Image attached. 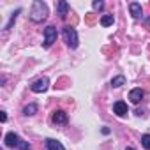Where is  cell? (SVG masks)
Returning a JSON list of instances; mask_svg holds the SVG:
<instances>
[{
  "label": "cell",
  "instance_id": "cell-14",
  "mask_svg": "<svg viewBox=\"0 0 150 150\" xmlns=\"http://www.w3.org/2000/svg\"><path fill=\"white\" fill-rule=\"evenodd\" d=\"M20 13H21V9H16V11L13 13V16H11V20H9V23L6 25V30H9V28L13 27V23L16 21V18H18V14H20Z\"/></svg>",
  "mask_w": 150,
  "mask_h": 150
},
{
  "label": "cell",
  "instance_id": "cell-8",
  "mask_svg": "<svg viewBox=\"0 0 150 150\" xmlns=\"http://www.w3.org/2000/svg\"><path fill=\"white\" fill-rule=\"evenodd\" d=\"M18 143H20L18 134H14V132H7L6 134V145L7 146H18Z\"/></svg>",
  "mask_w": 150,
  "mask_h": 150
},
{
  "label": "cell",
  "instance_id": "cell-2",
  "mask_svg": "<svg viewBox=\"0 0 150 150\" xmlns=\"http://www.w3.org/2000/svg\"><path fill=\"white\" fill-rule=\"evenodd\" d=\"M62 34H64V39H65V42H67L69 48H72V50H74V48H78V42H80V41H78V32L74 30L72 27H69V25L64 27Z\"/></svg>",
  "mask_w": 150,
  "mask_h": 150
},
{
  "label": "cell",
  "instance_id": "cell-18",
  "mask_svg": "<svg viewBox=\"0 0 150 150\" xmlns=\"http://www.w3.org/2000/svg\"><path fill=\"white\" fill-rule=\"evenodd\" d=\"M104 7V2H101V0H99V2H94V9L96 11H101Z\"/></svg>",
  "mask_w": 150,
  "mask_h": 150
},
{
  "label": "cell",
  "instance_id": "cell-17",
  "mask_svg": "<svg viewBox=\"0 0 150 150\" xmlns=\"http://www.w3.org/2000/svg\"><path fill=\"white\" fill-rule=\"evenodd\" d=\"M18 148H20V150H30V143H28V141H23V139H20V143H18Z\"/></svg>",
  "mask_w": 150,
  "mask_h": 150
},
{
  "label": "cell",
  "instance_id": "cell-9",
  "mask_svg": "<svg viewBox=\"0 0 150 150\" xmlns=\"http://www.w3.org/2000/svg\"><path fill=\"white\" fill-rule=\"evenodd\" d=\"M129 11H131V14H132L134 18H141V14H143L141 6H139L138 2H131V4H129Z\"/></svg>",
  "mask_w": 150,
  "mask_h": 150
},
{
  "label": "cell",
  "instance_id": "cell-3",
  "mask_svg": "<svg viewBox=\"0 0 150 150\" xmlns=\"http://www.w3.org/2000/svg\"><path fill=\"white\" fill-rule=\"evenodd\" d=\"M57 37H58L57 28H55L53 25L46 27V28H44V48H50V46L57 41Z\"/></svg>",
  "mask_w": 150,
  "mask_h": 150
},
{
  "label": "cell",
  "instance_id": "cell-12",
  "mask_svg": "<svg viewBox=\"0 0 150 150\" xmlns=\"http://www.w3.org/2000/svg\"><path fill=\"white\" fill-rule=\"evenodd\" d=\"M101 25H103V27H110V25H113V14H106V16H103V18H101Z\"/></svg>",
  "mask_w": 150,
  "mask_h": 150
},
{
  "label": "cell",
  "instance_id": "cell-13",
  "mask_svg": "<svg viewBox=\"0 0 150 150\" xmlns=\"http://www.w3.org/2000/svg\"><path fill=\"white\" fill-rule=\"evenodd\" d=\"M35 111H37V104H34V103H32V104H28V106H25V110H23V113H25L27 117L34 115Z\"/></svg>",
  "mask_w": 150,
  "mask_h": 150
},
{
  "label": "cell",
  "instance_id": "cell-5",
  "mask_svg": "<svg viewBox=\"0 0 150 150\" xmlns=\"http://www.w3.org/2000/svg\"><path fill=\"white\" fill-rule=\"evenodd\" d=\"M143 96H145V92H143L141 88H132V90L129 92V99H131L132 104H138V103L143 99Z\"/></svg>",
  "mask_w": 150,
  "mask_h": 150
},
{
  "label": "cell",
  "instance_id": "cell-16",
  "mask_svg": "<svg viewBox=\"0 0 150 150\" xmlns=\"http://www.w3.org/2000/svg\"><path fill=\"white\" fill-rule=\"evenodd\" d=\"M141 145H143L146 150H150V134H143V136H141Z\"/></svg>",
  "mask_w": 150,
  "mask_h": 150
},
{
  "label": "cell",
  "instance_id": "cell-19",
  "mask_svg": "<svg viewBox=\"0 0 150 150\" xmlns=\"http://www.w3.org/2000/svg\"><path fill=\"white\" fill-rule=\"evenodd\" d=\"M0 113H2V115H0V118H2V122H6V120H7V115H6V111H0Z\"/></svg>",
  "mask_w": 150,
  "mask_h": 150
},
{
  "label": "cell",
  "instance_id": "cell-15",
  "mask_svg": "<svg viewBox=\"0 0 150 150\" xmlns=\"http://www.w3.org/2000/svg\"><path fill=\"white\" fill-rule=\"evenodd\" d=\"M124 83H125V78H124V76H117V78L111 80V85H113V87H122Z\"/></svg>",
  "mask_w": 150,
  "mask_h": 150
},
{
  "label": "cell",
  "instance_id": "cell-10",
  "mask_svg": "<svg viewBox=\"0 0 150 150\" xmlns=\"http://www.w3.org/2000/svg\"><path fill=\"white\" fill-rule=\"evenodd\" d=\"M53 122H55V124H65V122H67V113L62 111V110L55 111V113H53Z\"/></svg>",
  "mask_w": 150,
  "mask_h": 150
},
{
  "label": "cell",
  "instance_id": "cell-11",
  "mask_svg": "<svg viewBox=\"0 0 150 150\" xmlns=\"http://www.w3.org/2000/svg\"><path fill=\"white\" fill-rule=\"evenodd\" d=\"M46 146H48V150H65L64 145L57 139H46Z\"/></svg>",
  "mask_w": 150,
  "mask_h": 150
},
{
  "label": "cell",
  "instance_id": "cell-6",
  "mask_svg": "<svg viewBox=\"0 0 150 150\" xmlns=\"http://www.w3.org/2000/svg\"><path fill=\"white\" fill-rule=\"evenodd\" d=\"M113 111H115L118 117H125V115H127V104H125L124 101H117V103L113 104Z\"/></svg>",
  "mask_w": 150,
  "mask_h": 150
},
{
  "label": "cell",
  "instance_id": "cell-21",
  "mask_svg": "<svg viewBox=\"0 0 150 150\" xmlns=\"http://www.w3.org/2000/svg\"><path fill=\"white\" fill-rule=\"evenodd\" d=\"M148 25H150V20H148Z\"/></svg>",
  "mask_w": 150,
  "mask_h": 150
},
{
  "label": "cell",
  "instance_id": "cell-4",
  "mask_svg": "<svg viewBox=\"0 0 150 150\" xmlns=\"http://www.w3.org/2000/svg\"><path fill=\"white\" fill-rule=\"evenodd\" d=\"M48 87H50V81H48V78H39V80H35V81L30 85L32 92H37V94H41V92H46V90H48Z\"/></svg>",
  "mask_w": 150,
  "mask_h": 150
},
{
  "label": "cell",
  "instance_id": "cell-7",
  "mask_svg": "<svg viewBox=\"0 0 150 150\" xmlns=\"http://www.w3.org/2000/svg\"><path fill=\"white\" fill-rule=\"evenodd\" d=\"M57 14L60 18H65L69 14V4L64 2V0H60V2H57Z\"/></svg>",
  "mask_w": 150,
  "mask_h": 150
},
{
  "label": "cell",
  "instance_id": "cell-20",
  "mask_svg": "<svg viewBox=\"0 0 150 150\" xmlns=\"http://www.w3.org/2000/svg\"><path fill=\"white\" fill-rule=\"evenodd\" d=\"M125 150H134V148H132V146H129V148H125Z\"/></svg>",
  "mask_w": 150,
  "mask_h": 150
},
{
  "label": "cell",
  "instance_id": "cell-1",
  "mask_svg": "<svg viewBox=\"0 0 150 150\" xmlns=\"http://www.w3.org/2000/svg\"><path fill=\"white\" fill-rule=\"evenodd\" d=\"M46 16H48V7H46V4L44 2H34L32 4V11H30V20L34 21V23H41V21H44L46 20Z\"/></svg>",
  "mask_w": 150,
  "mask_h": 150
}]
</instances>
